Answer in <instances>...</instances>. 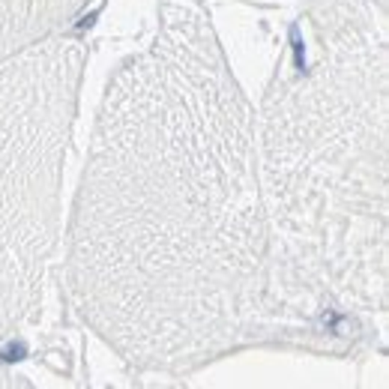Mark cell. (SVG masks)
I'll return each instance as SVG.
<instances>
[{"label": "cell", "mask_w": 389, "mask_h": 389, "mask_svg": "<svg viewBox=\"0 0 389 389\" xmlns=\"http://www.w3.org/2000/svg\"><path fill=\"white\" fill-rule=\"evenodd\" d=\"M72 306L123 359L186 371L279 329L255 108L204 0H162L108 78L69 222Z\"/></svg>", "instance_id": "cell-1"}, {"label": "cell", "mask_w": 389, "mask_h": 389, "mask_svg": "<svg viewBox=\"0 0 389 389\" xmlns=\"http://www.w3.org/2000/svg\"><path fill=\"white\" fill-rule=\"evenodd\" d=\"M386 9L324 0L255 111L282 326L386 318Z\"/></svg>", "instance_id": "cell-2"}, {"label": "cell", "mask_w": 389, "mask_h": 389, "mask_svg": "<svg viewBox=\"0 0 389 389\" xmlns=\"http://www.w3.org/2000/svg\"><path fill=\"white\" fill-rule=\"evenodd\" d=\"M87 51L51 36L0 66V344L46 299Z\"/></svg>", "instance_id": "cell-3"}, {"label": "cell", "mask_w": 389, "mask_h": 389, "mask_svg": "<svg viewBox=\"0 0 389 389\" xmlns=\"http://www.w3.org/2000/svg\"><path fill=\"white\" fill-rule=\"evenodd\" d=\"M0 389H33V386L27 378H21V374H12V371L0 368Z\"/></svg>", "instance_id": "cell-4"}]
</instances>
